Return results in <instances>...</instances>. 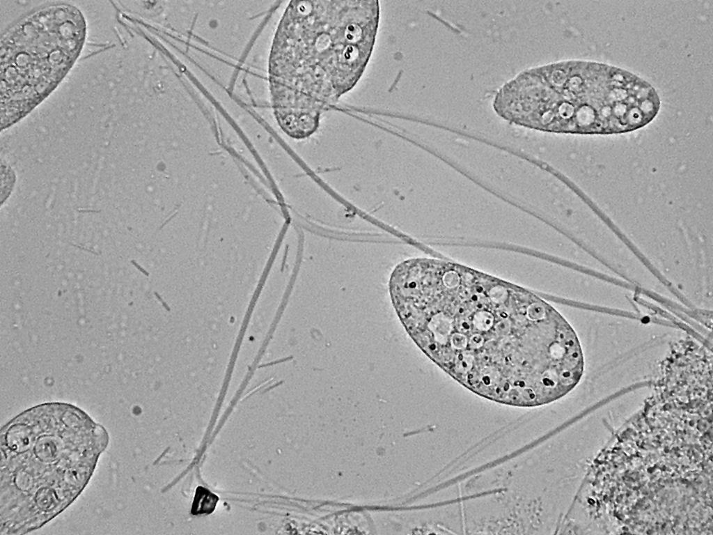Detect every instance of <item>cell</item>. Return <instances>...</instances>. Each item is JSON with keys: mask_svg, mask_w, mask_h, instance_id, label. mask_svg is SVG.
I'll return each instance as SVG.
<instances>
[{"mask_svg": "<svg viewBox=\"0 0 713 535\" xmlns=\"http://www.w3.org/2000/svg\"><path fill=\"white\" fill-rule=\"evenodd\" d=\"M389 290L418 347L482 397L540 406L566 395L582 377L574 329L520 286L455 263L414 258L395 266Z\"/></svg>", "mask_w": 713, "mask_h": 535, "instance_id": "cell-1", "label": "cell"}, {"mask_svg": "<svg viewBox=\"0 0 713 535\" xmlns=\"http://www.w3.org/2000/svg\"><path fill=\"white\" fill-rule=\"evenodd\" d=\"M105 428L70 403L24 410L1 430L0 534H23L68 508L109 444Z\"/></svg>", "mask_w": 713, "mask_h": 535, "instance_id": "cell-2", "label": "cell"}, {"mask_svg": "<svg viewBox=\"0 0 713 535\" xmlns=\"http://www.w3.org/2000/svg\"><path fill=\"white\" fill-rule=\"evenodd\" d=\"M379 20L378 1H294L283 22L284 117L309 130L321 109L350 91L372 54Z\"/></svg>", "mask_w": 713, "mask_h": 535, "instance_id": "cell-3", "label": "cell"}, {"mask_svg": "<svg viewBox=\"0 0 713 535\" xmlns=\"http://www.w3.org/2000/svg\"><path fill=\"white\" fill-rule=\"evenodd\" d=\"M660 107L659 93L647 80L585 60L530 69L522 95L529 128L563 134L632 132L652 121Z\"/></svg>", "mask_w": 713, "mask_h": 535, "instance_id": "cell-4", "label": "cell"}, {"mask_svg": "<svg viewBox=\"0 0 713 535\" xmlns=\"http://www.w3.org/2000/svg\"><path fill=\"white\" fill-rule=\"evenodd\" d=\"M86 24L72 6L53 5L24 17L1 41V129L24 118L60 84L84 44Z\"/></svg>", "mask_w": 713, "mask_h": 535, "instance_id": "cell-5", "label": "cell"}, {"mask_svg": "<svg viewBox=\"0 0 713 535\" xmlns=\"http://www.w3.org/2000/svg\"><path fill=\"white\" fill-rule=\"evenodd\" d=\"M0 178V206L2 208L15 191L17 175L10 165L1 162Z\"/></svg>", "mask_w": 713, "mask_h": 535, "instance_id": "cell-6", "label": "cell"}]
</instances>
